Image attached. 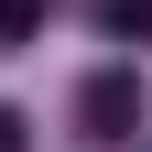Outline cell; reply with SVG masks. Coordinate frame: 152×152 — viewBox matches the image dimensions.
I'll use <instances>...</instances> for the list:
<instances>
[{
  "label": "cell",
  "instance_id": "cell-1",
  "mask_svg": "<svg viewBox=\"0 0 152 152\" xmlns=\"http://www.w3.org/2000/svg\"><path fill=\"white\" fill-rule=\"evenodd\" d=\"M130 130H141V76L130 65H98L76 87V141H130Z\"/></svg>",
  "mask_w": 152,
  "mask_h": 152
},
{
  "label": "cell",
  "instance_id": "cell-2",
  "mask_svg": "<svg viewBox=\"0 0 152 152\" xmlns=\"http://www.w3.org/2000/svg\"><path fill=\"white\" fill-rule=\"evenodd\" d=\"M44 33V0H0V44H33Z\"/></svg>",
  "mask_w": 152,
  "mask_h": 152
},
{
  "label": "cell",
  "instance_id": "cell-3",
  "mask_svg": "<svg viewBox=\"0 0 152 152\" xmlns=\"http://www.w3.org/2000/svg\"><path fill=\"white\" fill-rule=\"evenodd\" d=\"M0 152H33V120L22 109H0Z\"/></svg>",
  "mask_w": 152,
  "mask_h": 152
},
{
  "label": "cell",
  "instance_id": "cell-4",
  "mask_svg": "<svg viewBox=\"0 0 152 152\" xmlns=\"http://www.w3.org/2000/svg\"><path fill=\"white\" fill-rule=\"evenodd\" d=\"M141 33H152V11H141Z\"/></svg>",
  "mask_w": 152,
  "mask_h": 152
}]
</instances>
